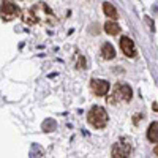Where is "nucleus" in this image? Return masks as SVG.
I'll use <instances>...</instances> for the list:
<instances>
[{"instance_id": "obj_12", "label": "nucleus", "mask_w": 158, "mask_h": 158, "mask_svg": "<svg viewBox=\"0 0 158 158\" xmlns=\"http://www.w3.org/2000/svg\"><path fill=\"white\" fill-rule=\"evenodd\" d=\"M77 68H85V60H84L82 56L77 57Z\"/></svg>"}, {"instance_id": "obj_4", "label": "nucleus", "mask_w": 158, "mask_h": 158, "mask_svg": "<svg viewBox=\"0 0 158 158\" xmlns=\"http://www.w3.org/2000/svg\"><path fill=\"white\" fill-rule=\"evenodd\" d=\"M131 155V144L128 142V139H122L118 141L117 144L112 146V152H111V156L114 158H128Z\"/></svg>"}, {"instance_id": "obj_3", "label": "nucleus", "mask_w": 158, "mask_h": 158, "mask_svg": "<svg viewBox=\"0 0 158 158\" xmlns=\"http://www.w3.org/2000/svg\"><path fill=\"white\" fill-rule=\"evenodd\" d=\"M87 122L94 127V128H104L108 123V112L104 111L101 106H94L90 111H89V115H87Z\"/></svg>"}, {"instance_id": "obj_1", "label": "nucleus", "mask_w": 158, "mask_h": 158, "mask_svg": "<svg viewBox=\"0 0 158 158\" xmlns=\"http://www.w3.org/2000/svg\"><path fill=\"white\" fill-rule=\"evenodd\" d=\"M22 21L27 25H35V24L54 25L57 22V18L46 3L40 2V3H35L30 10H25L22 13Z\"/></svg>"}, {"instance_id": "obj_2", "label": "nucleus", "mask_w": 158, "mask_h": 158, "mask_svg": "<svg viewBox=\"0 0 158 158\" xmlns=\"http://www.w3.org/2000/svg\"><path fill=\"white\" fill-rule=\"evenodd\" d=\"M133 97L131 87L125 82H118L114 85V90L111 92V95L108 97V101L111 104H120V103H128Z\"/></svg>"}, {"instance_id": "obj_7", "label": "nucleus", "mask_w": 158, "mask_h": 158, "mask_svg": "<svg viewBox=\"0 0 158 158\" xmlns=\"http://www.w3.org/2000/svg\"><path fill=\"white\" fill-rule=\"evenodd\" d=\"M120 49L123 51V54H125L127 57H136L135 43L131 41L128 36H122V38H120Z\"/></svg>"}, {"instance_id": "obj_6", "label": "nucleus", "mask_w": 158, "mask_h": 158, "mask_svg": "<svg viewBox=\"0 0 158 158\" xmlns=\"http://www.w3.org/2000/svg\"><path fill=\"white\" fill-rule=\"evenodd\" d=\"M90 89L97 97H104V95H108V92H109V82L103 81V79H92Z\"/></svg>"}, {"instance_id": "obj_13", "label": "nucleus", "mask_w": 158, "mask_h": 158, "mask_svg": "<svg viewBox=\"0 0 158 158\" xmlns=\"http://www.w3.org/2000/svg\"><path fill=\"white\" fill-rule=\"evenodd\" d=\"M141 118H144V115H141V114H136V115H135V123H138V122L141 120Z\"/></svg>"}, {"instance_id": "obj_9", "label": "nucleus", "mask_w": 158, "mask_h": 158, "mask_svg": "<svg viewBox=\"0 0 158 158\" xmlns=\"http://www.w3.org/2000/svg\"><path fill=\"white\" fill-rule=\"evenodd\" d=\"M147 139L152 142H158V123L152 122L149 130H147Z\"/></svg>"}, {"instance_id": "obj_14", "label": "nucleus", "mask_w": 158, "mask_h": 158, "mask_svg": "<svg viewBox=\"0 0 158 158\" xmlns=\"http://www.w3.org/2000/svg\"><path fill=\"white\" fill-rule=\"evenodd\" d=\"M153 153H155V156H158V144H156L155 149H153Z\"/></svg>"}, {"instance_id": "obj_10", "label": "nucleus", "mask_w": 158, "mask_h": 158, "mask_svg": "<svg viewBox=\"0 0 158 158\" xmlns=\"http://www.w3.org/2000/svg\"><path fill=\"white\" fill-rule=\"evenodd\" d=\"M103 11H104V15L109 16L111 19H117V18H118V15H117V10L112 6V3L104 2V3H103Z\"/></svg>"}, {"instance_id": "obj_11", "label": "nucleus", "mask_w": 158, "mask_h": 158, "mask_svg": "<svg viewBox=\"0 0 158 158\" xmlns=\"http://www.w3.org/2000/svg\"><path fill=\"white\" fill-rule=\"evenodd\" d=\"M104 32L109 35H117V33H120V27L115 22H106L104 24Z\"/></svg>"}, {"instance_id": "obj_5", "label": "nucleus", "mask_w": 158, "mask_h": 158, "mask_svg": "<svg viewBox=\"0 0 158 158\" xmlns=\"http://www.w3.org/2000/svg\"><path fill=\"white\" fill-rule=\"evenodd\" d=\"M18 16H21L19 8L15 3L8 2V0H3L2 2V19L3 21H11V19H15Z\"/></svg>"}, {"instance_id": "obj_8", "label": "nucleus", "mask_w": 158, "mask_h": 158, "mask_svg": "<svg viewBox=\"0 0 158 158\" xmlns=\"http://www.w3.org/2000/svg\"><path fill=\"white\" fill-rule=\"evenodd\" d=\"M101 56H103V59L111 60V59H114V56H115V51H114V48H112L109 43H104V44L101 46Z\"/></svg>"}]
</instances>
